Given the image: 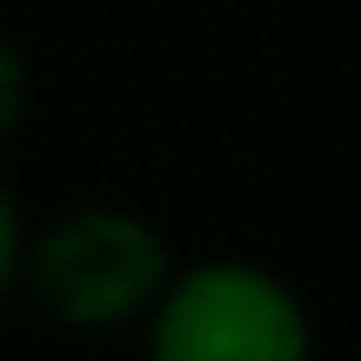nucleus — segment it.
I'll return each instance as SVG.
<instances>
[{
    "mask_svg": "<svg viewBox=\"0 0 361 361\" xmlns=\"http://www.w3.org/2000/svg\"><path fill=\"white\" fill-rule=\"evenodd\" d=\"M27 234H34V221H27V207H20V194H13V180L0 174V308H7V301H20Z\"/></svg>",
    "mask_w": 361,
    "mask_h": 361,
    "instance_id": "nucleus-3",
    "label": "nucleus"
},
{
    "mask_svg": "<svg viewBox=\"0 0 361 361\" xmlns=\"http://www.w3.org/2000/svg\"><path fill=\"white\" fill-rule=\"evenodd\" d=\"M174 274V247L141 207L80 201L27 234L20 295L67 335H134Z\"/></svg>",
    "mask_w": 361,
    "mask_h": 361,
    "instance_id": "nucleus-1",
    "label": "nucleus"
},
{
    "mask_svg": "<svg viewBox=\"0 0 361 361\" xmlns=\"http://www.w3.org/2000/svg\"><path fill=\"white\" fill-rule=\"evenodd\" d=\"M27 114H34V67H27V54L13 47L7 34H0V147L27 128Z\"/></svg>",
    "mask_w": 361,
    "mask_h": 361,
    "instance_id": "nucleus-4",
    "label": "nucleus"
},
{
    "mask_svg": "<svg viewBox=\"0 0 361 361\" xmlns=\"http://www.w3.org/2000/svg\"><path fill=\"white\" fill-rule=\"evenodd\" d=\"M134 335L147 361H314V314L301 288L247 255L174 261Z\"/></svg>",
    "mask_w": 361,
    "mask_h": 361,
    "instance_id": "nucleus-2",
    "label": "nucleus"
}]
</instances>
